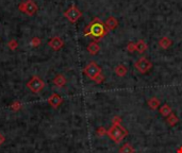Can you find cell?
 <instances>
[{"mask_svg": "<svg viewBox=\"0 0 182 153\" xmlns=\"http://www.w3.org/2000/svg\"><path fill=\"white\" fill-rule=\"evenodd\" d=\"M109 33V30L105 27V23H103L99 18L95 17L90 23L85 27L83 31V34L85 36L94 38L95 42H98L101 38L105 37Z\"/></svg>", "mask_w": 182, "mask_h": 153, "instance_id": "6da1fadb", "label": "cell"}, {"mask_svg": "<svg viewBox=\"0 0 182 153\" xmlns=\"http://www.w3.org/2000/svg\"><path fill=\"white\" fill-rule=\"evenodd\" d=\"M107 135L110 137V139L114 141L116 144H120L123 141V139L125 138L126 136L128 135V131L126 130L125 128H123L120 126H112L111 128L108 130Z\"/></svg>", "mask_w": 182, "mask_h": 153, "instance_id": "7a4b0ae2", "label": "cell"}, {"mask_svg": "<svg viewBox=\"0 0 182 153\" xmlns=\"http://www.w3.org/2000/svg\"><path fill=\"white\" fill-rule=\"evenodd\" d=\"M83 74L85 75V76L87 77L90 80L95 81V79H96L99 75H101V68H100V66L96 63V62L92 61V62H90L85 67H84Z\"/></svg>", "mask_w": 182, "mask_h": 153, "instance_id": "3957f363", "label": "cell"}, {"mask_svg": "<svg viewBox=\"0 0 182 153\" xmlns=\"http://www.w3.org/2000/svg\"><path fill=\"white\" fill-rule=\"evenodd\" d=\"M18 9L20 12L27 14L28 16H33L37 12L38 6L33 0H26V1H23L19 3Z\"/></svg>", "mask_w": 182, "mask_h": 153, "instance_id": "277c9868", "label": "cell"}, {"mask_svg": "<svg viewBox=\"0 0 182 153\" xmlns=\"http://www.w3.org/2000/svg\"><path fill=\"white\" fill-rule=\"evenodd\" d=\"M27 87L34 94L42 92L45 87V82L37 76H33L27 82Z\"/></svg>", "mask_w": 182, "mask_h": 153, "instance_id": "5b68a950", "label": "cell"}, {"mask_svg": "<svg viewBox=\"0 0 182 153\" xmlns=\"http://www.w3.org/2000/svg\"><path fill=\"white\" fill-rule=\"evenodd\" d=\"M151 67H152V63L145 57H140V59L134 63V68H135L140 74H143V75L147 74V72L151 69Z\"/></svg>", "mask_w": 182, "mask_h": 153, "instance_id": "8992f818", "label": "cell"}, {"mask_svg": "<svg viewBox=\"0 0 182 153\" xmlns=\"http://www.w3.org/2000/svg\"><path fill=\"white\" fill-rule=\"evenodd\" d=\"M64 16L70 21L71 23H76L82 16V12L76 5H71L64 12Z\"/></svg>", "mask_w": 182, "mask_h": 153, "instance_id": "52a82bcc", "label": "cell"}, {"mask_svg": "<svg viewBox=\"0 0 182 153\" xmlns=\"http://www.w3.org/2000/svg\"><path fill=\"white\" fill-rule=\"evenodd\" d=\"M48 46L55 51H59L64 47V40L60 37V36H53L50 40L48 42Z\"/></svg>", "mask_w": 182, "mask_h": 153, "instance_id": "ba28073f", "label": "cell"}, {"mask_svg": "<svg viewBox=\"0 0 182 153\" xmlns=\"http://www.w3.org/2000/svg\"><path fill=\"white\" fill-rule=\"evenodd\" d=\"M47 101H48L50 106H52L53 109H58V107L63 103V98L59 94H52L50 97H49Z\"/></svg>", "mask_w": 182, "mask_h": 153, "instance_id": "9c48e42d", "label": "cell"}, {"mask_svg": "<svg viewBox=\"0 0 182 153\" xmlns=\"http://www.w3.org/2000/svg\"><path fill=\"white\" fill-rule=\"evenodd\" d=\"M105 27H107V29L109 30V31L115 30L116 28L118 27V20L114 16L108 17V19L105 20Z\"/></svg>", "mask_w": 182, "mask_h": 153, "instance_id": "30bf717a", "label": "cell"}, {"mask_svg": "<svg viewBox=\"0 0 182 153\" xmlns=\"http://www.w3.org/2000/svg\"><path fill=\"white\" fill-rule=\"evenodd\" d=\"M86 50H87V52L90 53L91 55H96L97 53L100 51V46L98 45V43L94 40V42L88 44V46L86 47Z\"/></svg>", "mask_w": 182, "mask_h": 153, "instance_id": "8fae6325", "label": "cell"}, {"mask_svg": "<svg viewBox=\"0 0 182 153\" xmlns=\"http://www.w3.org/2000/svg\"><path fill=\"white\" fill-rule=\"evenodd\" d=\"M158 44H159V46L162 49H168L173 45V40L170 37H167V36H163V37H161L159 40Z\"/></svg>", "mask_w": 182, "mask_h": 153, "instance_id": "7c38bea8", "label": "cell"}, {"mask_svg": "<svg viewBox=\"0 0 182 153\" xmlns=\"http://www.w3.org/2000/svg\"><path fill=\"white\" fill-rule=\"evenodd\" d=\"M114 72L120 78H123L128 74V68L125 65H123V64H120V65H117L114 68Z\"/></svg>", "mask_w": 182, "mask_h": 153, "instance_id": "4fadbf2b", "label": "cell"}, {"mask_svg": "<svg viewBox=\"0 0 182 153\" xmlns=\"http://www.w3.org/2000/svg\"><path fill=\"white\" fill-rule=\"evenodd\" d=\"M52 82L57 87H63L66 84V78L63 76V75H58V76L55 77Z\"/></svg>", "mask_w": 182, "mask_h": 153, "instance_id": "5bb4252c", "label": "cell"}, {"mask_svg": "<svg viewBox=\"0 0 182 153\" xmlns=\"http://www.w3.org/2000/svg\"><path fill=\"white\" fill-rule=\"evenodd\" d=\"M159 112L163 117H167V116H170V114L173 113V110H172V107L167 104V103H165V104H163L161 107H160Z\"/></svg>", "mask_w": 182, "mask_h": 153, "instance_id": "9a60e30c", "label": "cell"}, {"mask_svg": "<svg viewBox=\"0 0 182 153\" xmlns=\"http://www.w3.org/2000/svg\"><path fill=\"white\" fill-rule=\"evenodd\" d=\"M147 49H148V45L146 44L144 40H140L136 43V51L138 53H144Z\"/></svg>", "mask_w": 182, "mask_h": 153, "instance_id": "2e32d148", "label": "cell"}, {"mask_svg": "<svg viewBox=\"0 0 182 153\" xmlns=\"http://www.w3.org/2000/svg\"><path fill=\"white\" fill-rule=\"evenodd\" d=\"M147 104H148V106L151 110H157L160 106V100L157 97H152V98H150L147 101Z\"/></svg>", "mask_w": 182, "mask_h": 153, "instance_id": "e0dca14e", "label": "cell"}, {"mask_svg": "<svg viewBox=\"0 0 182 153\" xmlns=\"http://www.w3.org/2000/svg\"><path fill=\"white\" fill-rule=\"evenodd\" d=\"M166 121H167V123L170 124V127H174L179 122V118L177 117L174 113H172L170 116H167V117H166Z\"/></svg>", "mask_w": 182, "mask_h": 153, "instance_id": "ac0fdd59", "label": "cell"}, {"mask_svg": "<svg viewBox=\"0 0 182 153\" xmlns=\"http://www.w3.org/2000/svg\"><path fill=\"white\" fill-rule=\"evenodd\" d=\"M134 152H135V149L130 144H125L120 149V153H134Z\"/></svg>", "mask_w": 182, "mask_h": 153, "instance_id": "d6986e66", "label": "cell"}, {"mask_svg": "<svg viewBox=\"0 0 182 153\" xmlns=\"http://www.w3.org/2000/svg\"><path fill=\"white\" fill-rule=\"evenodd\" d=\"M11 110H12L13 112H18L21 110V107H23V105H21L20 101H14V102L11 104Z\"/></svg>", "mask_w": 182, "mask_h": 153, "instance_id": "ffe728a7", "label": "cell"}, {"mask_svg": "<svg viewBox=\"0 0 182 153\" xmlns=\"http://www.w3.org/2000/svg\"><path fill=\"white\" fill-rule=\"evenodd\" d=\"M41 44H42V40H41V38L37 37V36H34V37L30 40V45H31L32 47H38Z\"/></svg>", "mask_w": 182, "mask_h": 153, "instance_id": "44dd1931", "label": "cell"}, {"mask_svg": "<svg viewBox=\"0 0 182 153\" xmlns=\"http://www.w3.org/2000/svg\"><path fill=\"white\" fill-rule=\"evenodd\" d=\"M126 49H127V51L130 53L135 52L136 51V44H134V43H132V42H129L127 45V47H126Z\"/></svg>", "mask_w": 182, "mask_h": 153, "instance_id": "7402d4cb", "label": "cell"}, {"mask_svg": "<svg viewBox=\"0 0 182 153\" xmlns=\"http://www.w3.org/2000/svg\"><path fill=\"white\" fill-rule=\"evenodd\" d=\"M8 47H9V49H10V50L14 51V50H16L17 47H18V43H17L15 40H11L10 42L8 43Z\"/></svg>", "mask_w": 182, "mask_h": 153, "instance_id": "603a6c76", "label": "cell"}, {"mask_svg": "<svg viewBox=\"0 0 182 153\" xmlns=\"http://www.w3.org/2000/svg\"><path fill=\"white\" fill-rule=\"evenodd\" d=\"M121 121H123V119H121V117L118 115L114 116V117L112 118V123H113L114 126H120Z\"/></svg>", "mask_w": 182, "mask_h": 153, "instance_id": "cb8c5ba5", "label": "cell"}, {"mask_svg": "<svg viewBox=\"0 0 182 153\" xmlns=\"http://www.w3.org/2000/svg\"><path fill=\"white\" fill-rule=\"evenodd\" d=\"M108 133V131L105 130V128H103V127H99L98 129L96 130V134L98 135V136H105V134Z\"/></svg>", "mask_w": 182, "mask_h": 153, "instance_id": "d4e9b609", "label": "cell"}, {"mask_svg": "<svg viewBox=\"0 0 182 153\" xmlns=\"http://www.w3.org/2000/svg\"><path fill=\"white\" fill-rule=\"evenodd\" d=\"M103 81H105V77H103L102 75H99V76L95 79L94 82H95V83H97V84H101Z\"/></svg>", "mask_w": 182, "mask_h": 153, "instance_id": "484cf974", "label": "cell"}, {"mask_svg": "<svg viewBox=\"0 0 182 153\" xmlns=\"http://www.w3.org/2000/svg\"><path fill=\"white\" fill-rule=\"evenodd\" d=\"M4 141H5V137L3 136V134H1V133H0V146H1Z\"/></svg>", "mask_w": 182, "mask_h": 153, "instance_id": "4316f807", "label": "cell"}, {"mask_svg": "<svg viewBox=\"0 0 182 153\" xmlns=\"http://www.w3.org/2000/svg\"><path fill=\"white\" fill-rule=\"evenodd\" d=\"M177 153H182V146L177 149Z\"/></svg>", "mask_w": 182, "mask_h": 153, "instance_id": "83f0119b", "label": "cell"}]
</instances>
